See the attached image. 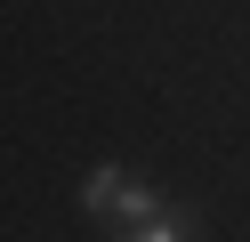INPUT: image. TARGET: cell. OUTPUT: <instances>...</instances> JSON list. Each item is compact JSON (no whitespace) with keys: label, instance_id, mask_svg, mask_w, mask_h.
I'll return each mask as SVG.
<instances>
[{"label":"cell","instance_id":"6da1fadb","mask_svg":"<svg viewBox=\"0 0 250 242\" xmlns=\"http://www.w3.org/2000/svg\"><path fill=\"white\" fill-rule=\"evenodd\" d=\"M121 194H129L121 161H105V170H89V177H81V210H89V218H113V210H121Z\"/></svg>","mask_w":250,"mask_h":242},{"label":"cell","instance_id":"7a4b0ae2","mask_svg":"<svg viewBox=\"0 0 250 242\" xmlns=\"http://www.w3.org/2000/svg\"><path fill=\"white\" fill-rule=\"evenodd\" d=\"M129 234H137V242H178V234H202V226H194V210H178V202H153L146 218L129 226Z\"/></svg>","mask_w":250,"mask_h":242}]
</instances>
